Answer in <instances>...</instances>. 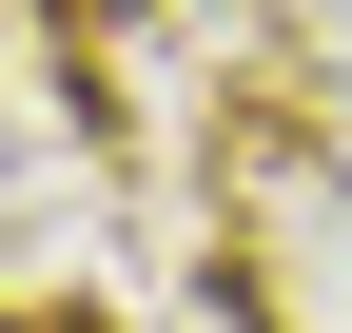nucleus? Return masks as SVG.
<instances>
[{
  "instance_id": "1",
  "label": "nucleus",
  "mask_w": 352,
  "mask_h": 333,
  "mask_svg": "<svg viewBox=\"0 0 352 333\" xmlns=\"http://www.w3.org/2000/svg\"><path fill=\"white\" fill-rule=\"evenodd\" d=\"M0 333H20V314H0Z\"/></svg>"
}]
</instances>
